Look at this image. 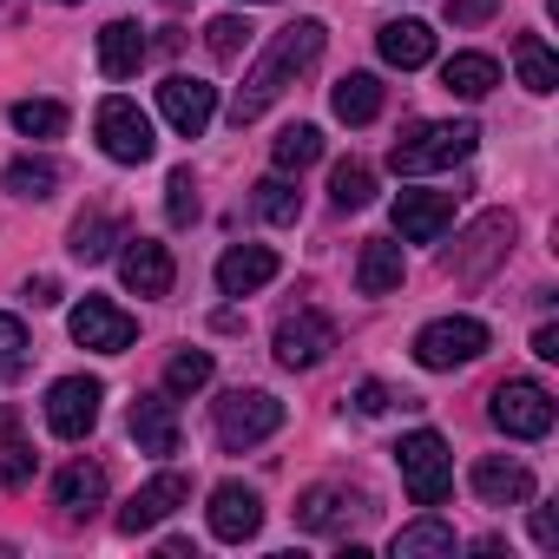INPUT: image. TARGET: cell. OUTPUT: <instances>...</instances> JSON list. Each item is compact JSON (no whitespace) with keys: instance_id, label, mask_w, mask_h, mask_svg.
I'll use <instances>...</instances> for the list:
<instances>
[{"instance_id":"cell-2","label":"cell","mask_w":559,"mask_h":559,"mask_svg":"<svg viewBox=\"0 0 559 559\" xmlns=\"http://www.w3.org/2000/svg\"><path fill=\"white\" fill-rule=\"evenodd\" d=\"M474 145H480V126L474 119H421V126H408L389 145V165L402 178H428V171H448V165L474 158Z\"/></svg>"},{"instance_id":"cell-22","label":"cell","mask_w":559,"mask_h":559,"mask_svg":"<svg viewBox=\"0 0 559 559\" xmlns=\"http://www.w3.org/2000/svg\"><path fill=\"white\" fill-rule=\"evenodd\" d=\"M145 53L152 47H145V27L139 21H106L99 27V73L106 80H132L145 67Z\"/></svg>"},{"instance_id":"cell-45","label":"cell","mask_w":559,"mask_h":559,"mask_svg":"<svg viewBox=\"0 0 559 559\" xmlns=\"http://www.w3.org/2000/svg\"><path fill=\"white\" fill-rule=\"evenodd\" d=\"M14 428H21V415H14V408H0V435H14Z\"/></svg>"},{"instance_id":"cell-31","label":"cell","mask_w":559,"mask_h":559,"mask_svg":"<svg viewBox=\"0 0 559 559\" xmlns=\"http://www.w3.org/2000/svg\"><path fill=\"white\" fill-rule=\"evenodd\" d=\"M257 217H263V224H297V217H304V191L290 185V171H270V178L257 185Z\"/></svg>"},{"instance_id":"cell-28","label":"cell","mask_w":559,"mask_h":559,"mask_svg":"<svg viewBox=\"0 0 559 559\" xmlns=\"http://www.w3.org/2000/svg\"><path fill=\"white\" fill-rule=\"evenodd\" d=\"M389 552H395V559H435V552H454V526L435 520V513H428V520H408V526L389 539Z\"/></svg>"},{"instance_id":"cell-38","label":"cell","mask_w":559,"mask_h":559,"mask_svg":"<svg viewBox=\"0 0 559 559\" xmlns=\"http://www.w3.org/2000/svg\"><path fill=\"white\" fill-rule=\"evenodd\" d=\"M27 362V323L21 317H0V376H14Z\"/></svg>"},{"instance_id":"cell-16","label":"cell","mask_w":559,"mask_h":559,"mask_svg":"<svg viewBox=\"0 0 559 559\" xmlns=\"http://www.w3.org/2000/svg\"><path fill=\"white\" fill-rule=\"evenodd\" d=\"M119 276H126V290L132 297H171V250L165 243H152V237H126V250H119Z\"/></svg>"},{"instance_id":"cell-32","label":"cell","mask_w":559,"mask_h":559,"mask_svg":"<svg viewBox=\"0 0 559 559\" xmlns=\"http://www.w3.org/2000/svg\"><path fill=\"white\" fill-rule=\"evenodd\" d=\"M270 158H276V171H304V165L323 158V132L317 126H284L276 145H270Z\"/></svg>"},{"instance_id":"cell-44","label":"cell","mask_w":559,"mask_h":559,"mask_svg":"<svg viewBox=\"0 0 559 559\" xmlns=\"http://www.w3.org/2000/svg\"><path fill=\"white\" fill-rule=\"evenodd\" d=\"M27 297L47 310V304H60V284H53V276H34V284H27Z\"/></svg>"},{"instance_id":"cell-34","label":"cell","mask_w":559,"mask_h":559,"mask_svg":"<svg viewBox=\"0 0 559 559\" xmlns=\"http://www.w3.org/2000/svg\"><path fill=\"white\" fill-rule=\"evenodd\" d=\"M330 198H336V211H362V204L376 198V171H369V165H356V158H349V165H336V171H330Z\"/></svg>"},{"instance_id":"cell-4","label":"cell","mask_w":559,"mask_h":559,"mask_svg":"<svg viewBox=\"0 0 559 559\" xmlns=\"http://www.w3.org/2000/svg\"><path fill=\"white\" fill-rule=\"evenodd\" d=\"M276 428H284V402H276L270 389H230L217 402V448H230V454L270 441Z\"/></svg>"},{"instance_id":"cell-26","label":"cell","mask_w":559,"mask_h":559,"mask_svg":"<svg viewBox=\"0 0 559 559\" xmlns=\"http://www.w3.org/2000/svg\"><path fill=\"white\" fill-rule=\"evenodd\" d=\"M112 243H126V224H119L112 211H86V217L67 230V250H73L80 263H106Z\"/></svg>"},{"instance_id":"cell-36","label":"cell","mask_w":559,"mask_h":559,"mask_svg":"<svg viewBox=\"0 0 559 559\" xmlns=\"http://www.w3.org/2000/svg\"><path fill=\"white\" fill-rule=\"evenodd\" d=\"M165 217H171V224H191V217H198V178H191V165H178V171L165 178Z\"/></svg>"},{"instance_id":"cell-6","label":"cell","mask_w":559,"mask_h":559,"mask_svg":"<svg viewBox=\"0 0 559 559\" xmlns=\"http://www.w3.org/2000/svg\"><path fill=\"white\" fill-rule=\"evenodd\" d=\"M93 132H99V145H106V158H119V165H145L152 152H158V139H152V119L132 106V99H99V112H93Z\"/></svg>"},{"instance_id":"cell-29","label":"cell","mask_w":559,"mask_h":559,"mask_svg":"<svg viewBox=\"0 0 559 559\" xmlns=\"http://www.w3.org/2000/svg\"><path fill=\"white\" fill-rule=\"evenodd\" d=\"M513 67H520V86H526V93H539V99L559 86V60L546 53V40H539V34H520V40H513Z\"/></svg>"},{"instance_id":"cell-30","label":"cell","mask_w":559,"mask_h":559,"mask_svg":"<svg viewBox=\"0 0 559 559\" xmlns=\"http://www.w3.org/2000/svg\"><path fill=\"white\" fill-rule=\"evenodd\" d=\"M60 178H67V171H60L53 158H14L8 171H0V185H8L14 198H34V204H40V198H53V191H60Z\"/></svg>"},{"instance_id":"cell-10","label":"cell","mask_w":559,"mask_h":559,"mask_svg":"<svg viewBox=\"0 0 559 559\" xmlns=\"http://www.w3.org/2000/svg\"><path fill=\"white\" fill-rule=\"evenodd\" d=\"M67 330H73L80 349H99V356H126L132 336H139V323H132L119 304H106V297H80L73 317H67Z\"/></svg>"},{"instance_id":"cell-43","label":"cell","mask_w":559,"mask_h":559,"mask_svg":"<svg viewBox=\"0 0 559 559\" xmlns=\"http://www.w3.org/2000/svg\"><path fill=\"white\" fill-rule=\"evenodd\" d=\"M533 356H546V362H559V330L546 323V330H533Z\"/></svg>"},{"instance_id":"cell-3","label":"cell","mask_w":559,"mask_h":559,"mask_svg":"<svg viewBox=\"0 0 559 559\" xmlns=\"http://www.w3.org/2000/svg\"><path fill=\"white\" fill-rule=\"evenodd\" d=\"M395 461H402V487H408L415 507H441V500H448V487H454V454H448V441H441L435 428L402 435Z\"/></svg>"},{"instance_id":"cell-5","label":"cell","mask_w":559,"mask_h":559,"mask_svg":"<svg viewBox=\"0 0 559 559\" xmlns=\"http://www.w3.org/2000/svg\"><path fill=\"white\" fill-rule=\"evenodd\" d=\"M474 356H487V323L480 317H435L415 336V362L421 369H467Z\"/></svg>"},{"instance_id":"cell-7","label":"cell","mask_w":559,"mask_h":559,"mask_svg":"<svg viewBox=\"0 0 559 559\" xmlns=\"http://www.w3.org/2000/svg\"><path fill=\"white\" fill-rule=\"evenodd\" d=\"M507 243H513V217H507V211H487V217H474L467 237L441 257V270L461 276V284H474V276H487V270L507 257Z\"/></svg>"},{"instance_id":"cell-17","label":"cell","mask_w":559,"mask_h":559,"mask_svg":"<svg viewBox=\"0 0 559 559\" xmlns=\"http://www.w3.org/2000/svg\"><path fill=\"white\" fill-rule=\"evenodd\" d=\"M454 224V198L448 191H402L395 198V230L402 243H435Z\"/></svg>"},{"instance_id":"cell-35","label":"cell","mask_w":559,"mask_h":559,"mask_svg":"<svg viewBox=\"0 0 559 559\" xmlns=\"http://www.w3.org/2000/svg\"><path fill=\"white\" fill-rule=\"evenodd\" d=\"M211 382V349H178L165 362V395H198Z\"/></svg>"},{"instance_id":"cell-8","label":"cell","mask_w":559,"mask_h":559,"mask_svg":"<svg viewBox=\"0 0 559 559\" xmlns=\"http://www.w3.org/2000/svg\"><path fill=\"white\" fill-rule=\"evenodd\" d=\"M99 402H106V382L99 376H60L47 389V428L60 441H86L93 421H99Z\"/></svg>"},{"instance_id":"cell-11","label":"cell","mask_w":559,"mask_h":559,"mask_svg":"<svg viewBox=\"0 0 559 559\" xmlns=\"http://www.w3.org/2000/svg\"><path fill=\"white\" fill-rule=\"evenodd\" d=\"M158 112H165V126H171L178 139H198V132L217 119V86H211V80H191V73H171V80L158 86Z\"/></svg>"},{"instance_id":"cell-12","label":"cell","mask_w":559,"mask_h":559,"mask_svg":"<svg viewBox=\"0 0 559 559\" xmlns=\"http://www.w3.org/2000/svg\"><path fill=\"white\" fill-rule=\"evenodd\" d=\"M330 349H336V323L323 310H297L276 323V362L284 369H317Z\"/></svg>"},{"instance_id":"cell-15","label":"cell","mask_w":559,"mask_h":559,"mask_svg":"<svg viewBox=\"0 0 559 559\" xmlns=\"http://www.w3.org/2000/svg\"><path fill=\"white\" fill-rule=\"evenodd\" d=\"M276 250L270 243H230L224 257H217V290L224 297H257L263 284H276Z\"/></svg>"},{"instance_id":"cell-9","label":"cell","mask_w":559,"mask_h":559,"mask_svg":"<svg viewBox=\"0 0 559 559\" xmlns=\"http://www.w3.org/2000/svg\"><path fill=\"white\" fill-rule=\"evenodd\" d=\"M493 428L513 441H546L552 435V395L539 382H500L493 389Z\"/></svg>"},{"instance_id":"cell-40","label":"cell","mask_w":559,"mask_h":559,"mask_svg":"<svg viewBox=\"0 0 559 559\" xmlns=\"http://www.w3.org/2000/svg\"><path fill=\"white\" fill-rule=\"evenodd\" d=\"M487 14H493V0H448V21L454 27H480Z\"/></svg>"},{"instance_id":"cell-42","label":"cell","mask_w":559,"mask_h":559,"mask_svg":"<svg viewBox=\"0 0 559 559\" xmlns=\"http://www.w3.org/2000/svg\"><path fill=\"white\" fill-rule=\"evenodd\" d=\"M559 539V520H552V507H533V546H552Z\"/></svg>"},{"instance_id":"cell-25","label":"cell","mask_w":559,"mask_h":559,"mask_svg":"<svg viewBox=\"0 0 559 559\" xmlns=\"http://www.w3.org/2000/svg\"><path fill=\"white\" fill-rule=\"evenodd\" d=\"M441 86H448L454 99H487V93L500 86V60H493V53H454V60L441 67Z\"/></svg>"},{"instance_id":"cell-39","label":"cell","mask_w":559,"mask_h":559,"mask_svg":"<svg viewBox=\"0 0 559 559\" xmlns=\"http://www.w3.org/2000/svg\"><path fill=\"white\" fill-rule=\"evenodd\" d=\"M27 480H34V448L8 441L0 448V487H27Z\"/></svg>"},{"instance_id":"cell-33","label":"cell","mask_w":559,"mask_h":559,"mask_svg":"<svg viewBox=\"0 0 559 559\" xmlns=\"http://www.w3.org/2000/svg\"><path fill=\"white\" fill-rule=\"evenodd\" d=\"M8 119H14L21 139H60V132H67V106H60V99H21Z\"/></svg>"},{"instance_id":"cell-23","label":"cell","mask_w":559,"mask_h":559,"mask_svg":"<svg viewBox=\"0 0 559 559\" xmlns=\"http://www.w3.org/2000/svg\"><path fill=\"white\" fill-rule=\"evenodd\" d=\"M402 276H408L402 243L369 237V243H362V257H356V290H362V297H389V290H402Z\"/></svg>"},{"instance_id":"cell-18","label":"cell","mask_w":559,"mask_h":559,"mask_svg":"<svg viewBox=\"0 0 559 559\" xmlns=\"http://www.w3.org/2000/svg\"><path fill=\"white\" fill-rule=\"evenodd\" d=\"M53 507H60L67 520H93V513L106 507V467H99V461H67V467L53 474Z\"/></svg>"},{"instance_id":"cell-19","label":"cell","mask_w":559,"mask_h":559,"mask_svg":"<svg viewBox=\"0 0 559 559\" xmlns=\"http://www.w3.org/2000/svg\"><path fill=\"white\" fill-rule=\"evenodd\" d=\"M467 480H474V493H480L487 507H526V500H533V474H526L520 461H507V454H480Z\"/></svg>"},{"instance_id":"cell-20","label":"cell","mask_w":559,"mask_h":559,"mask_svg":"<svg viewBox=\"0 0 559 559\" xmlns=\"http://www.w3.org/2000/svg\"><path fill=\"white\" fill-rule=\"evenodd\" d=\"M132 441H139V454H178V408L165 389L132 402Z\"/></svg>"},{"instance_id":"cell-37","label":"cell","mask_w":559,"mask_h":559,"mask_svg":"<svg viewBox=\"0 0 559 559\" xmlns=\"http://www.w3.org/2000/svg\"><path fill=\"white\" fill-rule=\"evenodd\" d=\"M243 40H250V21H237V14H217V21L204 27V47H211L217 60H237Z\"/></svg>"},{"instance_id":"cell-24","label":"cell","mask_w":559,"mask_h":559,"mask_svg":"<svg viewBox=\"0 0 559 559\" xmlns=\"http://www.w3.org/2000/svg\"><path fill=\"white\" fill-rule=\"evenodd\" d=\"M376 47H382V60H389V67L415 73V67H428V60H435V27H421V21H389V27L376 34Z\"/></svg>"},{"instance_id":"cell-41","label":"cell","mask_w":559,"mask_h":559,"mask_svg":"<svg viewBox=\"0 0 559 559\" xmlns=\"http://www.w3.org/2000/svg\"><path fill=\"white\" fill-rule=\"evenodd\" d=\"M389 402H395V395H389L382 382H362V389H356V408H362V415H382Z\"/></svg>"},{"instance_id":"cell-27","label":"cell","mask_w":559,"mask_h":559,"mask_svg":"<svg viewBox=\"0 0 559 559\" xmlns=\"http://www.w3.org/2000/svg\"><path fill=\"white\" fill-rule=\"evenodd\" d=\"M330 106H336L343 126H369V119L382 112V80H376V73H343L336 93H330Z\"/></svg>"},{"instance_id":"cell-21","label":"cell","mask_w":559,"mask_h":559,"mask_svg":"<svg viewBox=\"0 0 559 559\" xmlns=\"http://www.w3.org/2000/svg\"><path fill=\"white\" fill-rule=\"evenodd\" d=\"M349 513H362V493H349L343 480H323V487H310L297 500V526L304 533H336V526H349Z\"/></svg>"},{"instance_id":"cell-14","label":"cell","mask_w":559,"mask_h":559,"mask_svg":"<svg viewBox=\"0 0 559 559\" xmlns=\"http://www.w3.org/2000/svg\"><path fill=\"white\" fill-rule=\"evenodd\" d=\"M257 526H263V500H257V487H243V480L211 487V533H217L224 546L257 539Z\"/></svg>"},{"instance_id":"cell-13","label":"cell","mask_w":559,"mask_h":559,"mask_svg":"<svg viewBox=\"0 0 559 559\" xmlns=\"http://www.w3.org/2000/svg\"><path fill=\"white\" fill-rule=\"evenodd\" d=\"M185 500H191V480H185L178 467H165V474H152V480L119 507V533H152V526H158V520H171Z\"/></svg>"},{"instance_id":"cell-1","label":"cell","mask_w":559,"mask_h":559,"mask_svg":"<svg viewBox=\"0 0 559 559\" xmlns=\"http://www.w3.org/2000/svg\"><path fill=\"white\" fill-rule=\"evenodd\" d=\"M323 47H330V27H323V21H290V27H276L270 47H263V60L243 73V86H237V99H230V126L263 119L276 99H284V93L323 60Z\"/></svg>"}]
</instances>
